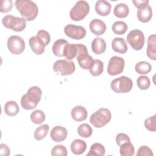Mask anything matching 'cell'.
<instances>
[{"label": "cell", "mask_w": 156, "mask_h": 156, "mask_svg": "<svg viewBox=\"0 0 156 156\" xmlns=\"http://www.w3.org/2000/svg\"><path fill=\"white\" fill-rule=\"evenodd\" d=\"M15 4L22 18L26 21H32L37 17L38 9L34 2L30 0H17L15 1Z\"/></svg>", "instance_id": "6da1fadb"}, {"label": "cell", "mask_w": 156, "mask_h": 156, "mask_svg": "<svg viewBox=\"0 0 156 156\" xmlns=\"http://www.w3.org/2000/svg\"><path fill=\"white\" fill-rule=\"evenodd\" d=\"M41 94L42 90L38 87H31L21 99L22 107L26 110L35 108L41 100Z\"/></svg>", "instance_id": "7a4b0ae2"}, {"label": "cell", "mask_w": 156, "mask_h": 156, "mask_svg": "<svg viewBox=\"0 0 156 156\" xmlns=\"http://www.w3.org/2000/svg\"><path fill=\"white\" fill-rule=\"evenodd\" d=\"M111 118V112L108 109L101 108L91 115L90 122L94 127L101 128L108 124Z\"/></svg>", "instance_id": "3957f363"}, {"label": "cell", "mask_w": 156, "mask_h": 156, "mask_svg": "<svg viewBox=\"0 0 156 156\" xmlns=\"http://www.w3.org/2000/svg\"><path fill=\"white\" fill-rule=\"evenodd\" d=\"M90 12L89 4L85 1H78L69 12L71 20L79 21L84 19Z\"/></svg>", "instance_id": "277c9868"}, {"label": "cell", "mask_w": 156, "mask_h": 156, "mask_svg": "<svg viewBox=\"0 0 156 156\" xmlns=\"http://www.w3.org/2000/svg\"><path fill=\"white\" fill-rule=\"evenodd\" d=\"M2 23L4 27L16 32L23 31L26 27V21L22 18L7 15L3 17Z\"/></svg>", "instance_id": "5b68a950"}, {"label": "cell", "mask_w": 156, "mask_h": 156, "mask_svg": "<svg viewBox=\"0 0 156 156\" xmlns=\"http://www.w3.org/2000/svg\"><path fill=\"white\" fill-rule=\"evenodd\" d=\"M112 90L117 93L129 92L133 87L132 80L128 77L121 76L113 79L110 84Z\"/></svg>", "instance_id": "8992f818"}, {"label": "cell", "mask_w": 156, "mask_h": 156, "mask_svg": "<svg viewBox=\"0 0 156 156\" xmlns=\"http://www.w3.org/2000/svg\"><path fill=\"white\" fill-rule=\"evenodd\" d=\"M54 71L61 76L72 74L76 69V66L73 61L69 60H58L53 65Z\"/></svg>", "instance_id": "52a82bcc"}, {"label": "cell", "mask_w": 156, "mask_h": 156, "mask_svg": "<svg viewBox=\"0 0 156 156\" xmlns=\"http://www.w3.org/2000/svg\"><path fill=\"white\" fill-rule=\"evenodd\" d=\"M127 41L134 50H140L145 42L143 32L138 29L131 30L127 36Z\"/></svg>", "instance_id": "ba28073f"}, {"label": "cell", "mask_w": 156, "mask_h": 156, "mask_svg": "<svg viewBox=\"0 0 156 156\" xmlns=\"http://www.w3.org/2000/svg\"><path fill=\"white\" fill-rule=\"evenodd\" d=\"M76 57L79 66L84 69H90L94 64V60L88 54L87 47L82 44Z\"/></svg>", "instance_id": "9c48e42d"}, {"label": "cell", "mask_w": 156, "mask_h": 156, "mask_svg": "<svg viewBox=\"0 0 156 156\" xmlns=\"http://www.w3.org/2000/svg\"><path fill=\"white\" fill-rule=\"evenodd\" d=\"M125 62L123 58L118 56L111 57L108 62L107 73L110 76H116L121 74L124 68Z\"/></svg>", "instance_id": "30bf717a"}, {"label": "cell", "mask_w": 156, "mask_h": 156, "mask_svg": "<svg viewBox=\"0 0 156 156\" xmlns=\"http://www.w3.org/2000/svg\"><path fill=\"white\" fill-rule=\"evenodd\" d=\"M7 48L13 54H20L25 49V43L23 39L18 35H12L7 40Z\"/></svg>", "instance_id": "8fae6325"}, {"label": "cell", "mask_w": 156, "mask_h": 156, "mask_svg": "<svg viewBox=\"0 0 156 156\" xmlns=\"http://www.w3.org/2000/svg\"><path fill=\"white\" fill-rule=\"evenodd\" d=\"M66 35L74 40H81L85 37L86 30L81 26L68 24L64 27Z\"/></svg>", "instance_id": "7c38bea8"}, {"label": "cell", "mask_w": 156, "mask_h": 156, "mask_svg": "<svg viewBox=\"0 0 156 156\" xmlns=\"http://www.w3.org/2000/svg\"><path fill=\"white\" fill-rule=\"evenodd\" d=\"M67 134V130L65 127L57 126L52 129L50 133V136L54 141L62 142L66 138Z\"/></svg>", "instance_id": "4fadbf2b"}, {"label": "cell", "mask_w": 156, "mask_h": 156, "mask_svg": "<svg viewBox=\"0 0 156 156\" xmlns=\"http://www.w3.org/2000/svg\"><path fill=\"white\" fill-rule=\"evenodd\" d=\"M89 28L93 34L99 36L105 32L106 25L103 21L99 19H94L90 21Z\"/></svg>", "instance_id": "5bb4252c"}, {"label": "cell", "mask_w": 156, "mask_h": 156, "mask_svg": "<svg viewBox=\"0 0 156 156\" xmlns=\"http://www.w3.org/2000/svg\"><path fill=\"white\" fill-rule=\"evenodd\" d=\"M111 8L110 2L105 0H99L95 4L96 12L100 16H107L110 13Z\"/></svg>", "instance_id": "9a60e30c"}, {"label": "cell", "mask_w": 156, "mask_h": 156, "mask_svg": "<svg viewBox=\"0 0 156 156\" xmlns=\"http://www.w3.org/2000/svg\"><path fill=\"white\" fill-rule=\"evenodd\" d=\"M71 115L74 121L80 122L86 119L88 112L86 108L83 106L77 105L71 110Z\"/></svg>", "instance_id": "2e32d148"}, {"label": "cell", "mask_w": 156, "mask_h": 156, "mask_svg": "<svg viewBox=\"0 0 156 156\" xmlns=\"http://www.w3.org/2000/svg\"><path fill=\"white\" fill-rule=\"evenodd\" d=\"M29 43L32 51L35 54L40 55L44 52L45 46L37 36L31 37L29 40Z\"/></svg>", "instance_id": "e0dca14e"}, {"label": "cell", "mask_w": 156, "mask_h": 156, "mask_svg": "<svg viewBox=\"0 0 156 156\" xmlns=\"http://www.w3.org/2000/svg\"><path fill=\"white\" fill-rule=\"evenodd\" d=\"M147 57L151 60H156V35L152 34L147 38V48L146 49Z\"/></svg>", "instance_id": "ac0fdd59"}, {"label": "cell", "mask_w": 156, "mask_h": 156, "mask_svg": "<svg viewBox=\"0 0 156 156\" xmlns=\"http://www.w3.org/2000/svg\"><path fill=\"white\" fill-rule=\"evenodd\" d=\"M79 49V44L68 43L65 48L63 52V56L66 57V60H71L74 57H77Z\"/></svg>", "instance_id": "d6986e66"}, {"label": "cell", "mask_w": 156, "mask_h": 156, "mask_svg": "<svg viewBox=\"0 0 156 156\" xmlns=\"http://www.w3.org/2000/svg\"><path fill=\"white\" fill-rule=\"evenodd\" d=\"M112 47L114 51L121 54H124L128 49L125 40L120 37H116L113 40L112 42Z\"/></svg>", "instance_id": "ffe728a7"}, {"label": "cell", "mask_w": 156, "mask_h": 156, "mask_svg": "<svg viewBox=\"0 0 156 156\" xmlns=\"http://www.w3.org/2000/svg\"><path fill=\"white\" fill-rule=\"evenodd\" d=\"M91 49L96 54H101L106 49V43L104 39L100 37H96L91 42Z\"/></svg>", "instance_id": "44dd1931"}, {"label": "cell", "mask_w": 156, "mask_h": 156, "mask_svg": "<svg viewBox=\"0 0 156 156\" xmlns=\"http://www.w3.org/2000/svg\"><path fill=\"white\" fill-rule=\"evenodd\" d=\"M152 16V10L151 7L149 5L147 7L138 9L137 10V18L138 20L142 23L149 22Z\"/></svg>", "instance_id": "7402d4cb"}, {"label": "cell", "mask_w": 156, "mask_h": 156, "mask_svg": "<svg viewBox=\"0 0 156 156\" xmlns=\"http://www.w3.org/2000/svg\"><path fill=\"white\" fill-rule=\"evenodd\" d=\"M87 149V144L85 141L76 139L71 144V152L76 155H80L83 154Z\"/></svg>", "instance_id": "603a6c76"}, {"label": "cell", "mask_w": 156, "mask_h": 156, "mask_svg": "<svg viewBox=\"0 0 156 156\" xmlns=\"http://www.w3.org/2000/svg\"><path fill=\"white\" fill-rule=\"evenodd\" d=\"M68 43V42L66 40L62 38L57 40L52 45V50L53 54L57 57H63L65 46Z\"/></svg>", "instance_id": "cb8c5ba5"}, {"label": "cell", "mask_w": 156, "mask_h": 156, "mask_svg": "<svg viewBox=\"0 0 156 156\" xmlns=\"http://www.w3.org/2000/svg\"><path fill=\"white\" fill-rule=\"evenodd\" d=\"M113 13L118 18H126L129 13V8L126 4L119 3L115 6Z\"/></svg>", "instance_id": "d4e9b609"}, {"label": "cell", "mask_w": 156, "mask_h": 156, "mask_svg": "<svg viewBox=\"0 0 156 156\" xmlns=\"http://www.w3.org/2000/svg\"><path fill=\"white\" fill-rule=\"evenodd\" d=\"M19 107L17 103L13 101H9L5 104L4 112L6 115L10 116L16 115L19 112Z\"/></svg>", "instance_id": "484cf974"}, {"label": "cell", "mask_w": 156, "mask_h": 156, "mask_svg": "<svg viewBox=\"0 0 156 156\" xmlns=\"http://www.w3.org/2000/svg\"><path fill=\"white\" fill-rule=\"evenodd\" d=\"M105 153V149L104 146L99 143H95L91 146L87 156H103Z\"/></svg>", "instance_id": "4316f807"}, {"label": "cell", "mask_w": 156, "mask_h": 156, "mask_svg": "<svg viewBox=\"0 0 156 156\" xmlns=\"http://www.w3.org/2000/svg\"><path fill=\"white\" fill-rule=\"evenodd\" d=\"M151 65L146 61L139 62L135 66V71L139 74H148L151 71Z\"/></svg>", "instance_id": "83f0119b"}, {"label": "cell", "mask_w": 156, "mask_h": 156, "mask_svg": "<svg viewBox=\"0 0 156 156\" xmlns=\"http://www.w3.org/2000/svg\"><path fill=\"white\" fill-rule=\"evenodd\" d=\"M120 146L119 153L122 156H132L134 154L135 149L133 145L129 142L122 144Z\"/></svg>", "instance_id": "f1b7e54d"}, {"label": "cell", "mask_w": 156, "mask_h": 156, "mask_svg": "<svg viewBox=\"0 0 156 156\" xmlns=\"http://www.w3.org/2000/svg\"><path fill=\"white\" fill-rule=\"evenodd\" d=\"M104 70V63L99 60L96 59L94 60V64L92 67L89 69L90 74L93 76H98L101 75Z\"/></svg>", "instance_id": "f546056e"}, {"label": "cell", "mask_w": 156, "mask_h": 156, "mask_svg": "<svg viewBox=\"0 0 156 156\" xmlns=\"http://www.w3.org/2000/svg\"><path fill=\"white\" fill-rule=\"evenodd\" d=\"M49 127L48 124H43L38 127H37L34 133V138L38 140H41L44 138H45L49 132Z\"/></svg>", "instance_id": "4dcf8cb0"}, {"label": "cell", "mask_w": 156, "mask_h": 156, "mask_svg": "<svg viewBox=\"0 0 156 156\" xmlns=\"http://www.w3.org/2000/svg\"><path fill=\"white\" fill-rule=\"evenodd\" d=\"M128 26L124 21H117L113 23L112 25L113 32L117 35H122L127 30Z\"/></svg>", "instance_id": "1f68e13d"}, {"label": "cell", "mask_w": 156, "mask_h": 156, "mask_svg": "<svg viewBox=\"0 0 156 156\" xmlns=\"http://www.w3.org/2000/svg\"><path fill=\"white\" fill-rule=\"evenodd\" d=\"M45 119V114L40 110H35L30 114V119L34 124H40L44 121Z\"/></svg>", "instance_id": "d6a6232c"}, {"label": "cell", "mask_w": 156, "mask_h": 156, "mask_svg": "<svg viewBox=\"0 0 156 156\" xmlns=\"http://www.w3.org/2000/svg\"><path fill=\"white\" fill-rule=\"evenodd\" d=\"M93 130L91 126L86 123L82 124L78 127L77 133L78 134L83 138H88L92 134Z\"/></svg>", "instance_id": "836d02e7"}, {"label": "cell", "mask_w": 156, "mask_h": 156, "mask_svg": "<svg viewBox=\"0 0 156 156\" xmlns=\"http://www.w3.org/2000/svg\"><path fill=\"white\" fill-rule=\"evenodd\" d=\"M136 83L138 88L143 90H146L148 89L151 85L149 78L146 76H139L137 78Z\"/></svg>", "instance_id": "e575fe53"}, {"label": "cell", "mask_w": 156, "mask_h": 156, "mask_svg": "<svg viewBox=\"0 0 156 156\" xmlns=\"http://www.w3.org/2000/svg\"><path fill=\"white\" fill-rule=\"evenodd\" d=\"M51 155L52 156H66L68 155L67 149L63 145H56L52 149Z\"/></svg>", "instance_id": "d590c367"}, {"label": "cell", "mask_w": 156, "mask_h": 156, "mask_svg": "<svg viewBox=\"0 0 156 156\" xmlns=\"http://www.w3.org/2000/svg\"><path fill=\"white\" fill-rule=\"evenodd\" d=\"M156 115L149 117L144 120V126L149 131L155 132L156 130Z\"/></svg>", "instance_id": "8d00e7d4"}, {"label": "cell", "mask_w": 156, "mask_h": 156, "mask_svg": "<svg viewBox=\"0 0 156 156\" xmlns=\"http://www.w3.org/2000/svg\"><path fill=\"white\" fill-rule=\"evenodd\" d=\"M37 37L42 41L44 46H47L51 41V37L49 34L44 30H40L38 31Z\"/></svg>", "instance_id": "74e56055"}, {"label": "cell", "mask_w": 156, "mask_h": 156, "mask_svg": "<svg viewBox=\"0 0 156 156\" xmlns=\"http://www.w3.org/2000/svg\"><path fill=\"white\" fill-rule=\"evenodd\" d=\"M13 7L12 0H1L0 5V11L2 13L10 12Z\"/></svg>", "instance_id": "f35d334b"}, {"label": "cell", "mask_w": 156, "mask_h": 156, "mask_svg": "<svg viewBox=\"0 0 156 156\" xmlns=\"http://www.w3.org/2000/svg\"><path fill=\"white\" fill-rule=\"evenodd\" d=\"M153 152L152 150L146 146H142L140 147L136 153L137 156L146 155V156H153Z\"/></svg>", "instance_id": "ab89813d"}, {"label": "cell", "mask_w": 156, "mask_h": 156, "mask_svg": "<svg viewBox=\"0 0 156 156\" xmlns=\"http://www.w3.org/2000/svg\"><path fill=\"white\" fill-rule=\"evenodd\" d=\"M130 141L129 136L125 133H118L116 136V143L118 146H121L122 144Z\"/></svg>", "instance_id": "60d3db41"}, {"label": "cell", "mask_w": 156, "mask_h": 156, "mask_svg": "<svg viewBox=\"0 0 156 156\" xmlns=\"http://www.w3.org/2000/svg\"><path fill=\"white\" fill-rule=\"evenodd\" d=\"M132 2L133 3L134 5L138 9H143L147 5H149V1L148 0H140V1H132Z\"/></svg>", "instance_id": "b9f144b4"}, {"label": "cell", "mask_w": 156, "mask_h": 156, "mask_svg": "<svg viewBox=\"0 0 156 156\" xmlns=\"http://www.w3.org/2000/svg\"><path fill=\"white\" fill-rule=\"evenodd\" d=\"M10 151L7 145L1 143L0 144V155L2 156H9Z\"/></svg>", "instance_id": "7bdbcfd3"}]
</instances>
